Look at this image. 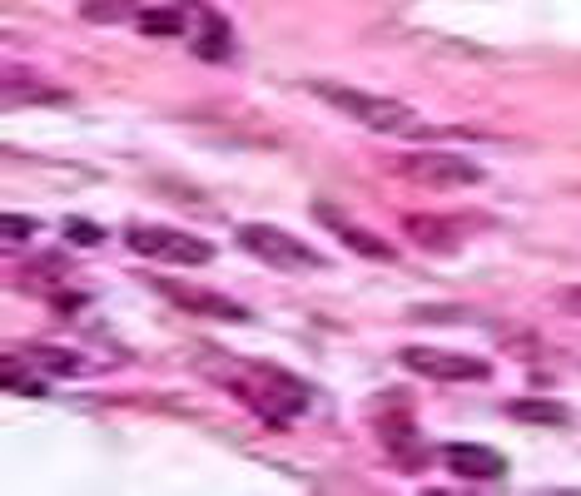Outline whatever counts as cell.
<instances>
[{
	"mask_svg": "<svg viewBox=\"0 0 581 496\" xmlns=\"http://www.w3.org/2000/svg\"><path fill=\"white\" fill-rule=\"evenodd\" d=\"M0 100L5 110H30V105H75V95L55 80H45L40 70H25V65H10L5 70V85H0Z\"/></svg>",
	"mask_w": 581,
	"mask_h": 496,
	"instance_id": "ba28073f",
	"label": "cell"
},
{
	"mask_svg": "<svg viewBox=\"0 0 581 496\" xmlns=\"http://www.w3.org/2000/svg\"><path fill=\"white\" fill-rule=\"evenodd\" d=\"M403 229H408V239H413V244L437 248V253H447V248L462 244L457 224H452V219H433V214H413V219H408Z\"/></svg>",
	"mask_w": 581,
	"mask_h": 496,
	"instance_id": "4fadbf2b",
	"label": "cell"
},
{
	"mask_svg": "<svg viewBox=\"0 0 581 496\" xmlns=\"http://www.w3.org/2000/svg\"><path fill=\"white\" fill-rule=\"evenodd\" d=\"M328 110H338V115H348V120L368 124V129H378V134H437L423 124V115L413 110V105H403V100H388V95H368V90H353V85H333V80H313L308 85Z\"/></svg>",
	"mask_w": 581,
	"mask_h": 496,
	"instance_id": "7a4b0ae2",
	"label": "cell"
},
{
	"mask_svg": "<svg viewBox=\"0 0 581 496\" xmlns=\"http://www.w3.org/2000/svg\"><path fill=\"white\" fill-rule=\"evenodd\" d=\"M313 214L343 239V244L353 248V253H363V258H378V263H393L398 258V248L388 244V239H378V234H368V229H358L353 219H343L338 209H328V204H313Z\"/></svg>",
	"mask_w": 581,
	"mask_h": 496,
	"instance_id": "30bf717a",
	"label": "cell"
},
{
	"mask_svg": "<svg viewBox=\"0 0 581 496\" xmlns=\"http://www.w3.org/2000/svg\"><path fill=\"white\" fill-rule=\"evenodd\" d=\"M388 169L413 179V184H428V189H462V184H477L482 169L452 149H418V154H388Z\"/></svg>",
	"mask_w": 581,
	"mask_h": 496,
	"instance_id": "3957f363",
	"label": "cell"
},
{
	"mask_svg": "<svg viewBox=\"0 0 581 496\" xmlns=\"http://www.w3.org/2000/svg\"><path fill=\"white\" fill-rule=\"evenodd\" d=\"M442 462L457 477H467V482H497L507 472V457L492 452V447H477V442H447L442 447Z\"/></svg>",
	"mask_w": 581,
	"mask_h": 496,
	"instance_id": "9c48e42d",
	"label": "cell"
},
{
	"mask_svg": "<svg viewBox=\"0 0 581 496\" xmlns=\"http://www.w3.org/2000/svg\"><path fill=\"white\" fill-rule=\"evenodd\" d=\"M125 244L145 258H159V263H209L214 258V244H204L184 229H159V224H135L125 234Z\"/></svg>",
	"mask_w": 581,
	"mask_h": 496,
	"instance_id": "5b68a950",
	"label": "cell"
},
{
	"mask_svg": "<svg viewBox=\"0 0 581 496\" xmlns=\"http://www.w3.org/2000/svg\"><path fill=\"white\" fill-rule=\"evenodd\" d=\"M15 358H20V363H30L40 377H50V372H55V377H75V372L90 368L85 358H75V353H65V348H50V343H25Z\"/></svg>",
	"mask_w": 581,
	"mask_h": 496,
	"instance_id": "8fae6325",
	"label": "cell"
},
{
	"mask_svg": "<svg viewBox=\"0 0 581 496\" xmlns=\"http://www.w3.org/2000/svg\"><path fill=\"white\" fill-rule=\"evenodd\" d=\"M140 0H85V15L90 20H120V15H135Z\"/></svg>",
	"mask_w": 581,
	"mask_h": 496,
	"instance_id": "9a60e30c",
	"label": "cell"
},
{
	"mask_svg": "<svg viewBox=\"0 0 581 496\" xmlns=\"http://www.w3.org/2000/svg\"><path fill=\"white\" fill-rule=\"evenodd\" d=\"M209 372H219L224 387L239 402H249L269 427H289L293 417L308 407V387L279 368H264V363H254V368L249 363H209Z\"/></svg>",
	"mask_w": 581,
	"mask_h": 496,
	"instance_id": "6da1fadb",
	"label": "cell"
},
{
	"mask_svg": "<svg viewBox=\"0 0 581 496\" xmlns=\"http://www.w3.org/2000/svg\"><path fill=\"white\" fill-rule=\"evenodd\" d=\"M239 248H249L259 263H269V268H323V253L318 248H308L303 239H293L289 229H274V224H244L239 229Z\"/></svg>",
	"mask_w": 581,
	"mask_h": 496,
	"instance_id": "277c9868",
	"label": "cell"
},
{
	"mask_svg": "<svg viewBox=\"0 0 581 496\" xmlns=\"http://www.w3.org/2000/svg\"><path fill=\"white\" fill-rule=\"evenodd\" d=\"M154 293H164L174 308L184 313H199V318H219V323H249V308H239L234 298L214 293V288H199V283H184V278H149Z\"/></svg>",
	"mask_w": 581,
	"mask_h": 496,
	"instance_id": "8992f818",
	"label": "cell"
},
{
	"mask_svg": "<svg viewBox=\"0 0 581 496\" xmlns=\"http://www.w3.org/2000/svg\"><path fill=\"white\" fill-rule=\"evenodd\" d=\"M145 35H184V5H154L135 15Z\"/></svg>",
	"mask_w": 581,
	"mask_h": 496,
	"instance_id": "5bb4252c",
	"label": "cell"
},
{
	"mask_svg": "<svg viewBox=\"0 0 581 496\" xmlns=\"http://www.w3.org/2000/svg\"><path fill=\"white\" fill-rule=\"evenodd\" d=\"M65 239H70V244H80V248H90V244H100V239H105V229H95L90 219H70V224H65Z\"/></svg>",
	"mask_w": 581,
	"mask_h": 496,
	"instance_id": "2e32d148",
	"label": "cell"
},
{
	"mask_svg": "<svg viewBox=\"0 0 581 496\" xmlns=\"http://www.w3.org/2000/svg\"><path fill=\"white\" fill-rule=\"evenodd\" d=\"M557 303H562L567 313H577V318H581V283H572V288H562V293H557Z\"/></svg>",
	"mask_w": 581,
	"mask_h": 496,
	"instance_id": "ac0fdd59",
	"label": "cell"
},
{
	"mask_svg": "<svg viewBox=\"0 0 581 496\" xmlns=\"http://www.w3.org/2000/svg\"><path fill=\"white\" fill-rule=\"evenodd\" d=\"M398 363L418 377H433V382H482L492 372L482 358H467V353H452V348H403Z\"/></svg>",
	"mask_w": 581,
	"mask_h": 496,
	"instance_id": "52a82bcc",
	"label": "cell"
},
{
	"mask_svg": "<svg viewBox=\"0 0 581 496\" xmlns=\"http://www.w3.org/2000/svg\"><path fill=\"white\" fill-rule=\"evenodd\" d=\"M507 417L532 422V427H567L572 422V407L567 402H552V397H517V402H507Z\"/></svg>",
	"mask_w": 581,
	"mask_h": 496,
	"instance_id": "7c38bea8",
	"label": "cell"
},
{
	"mask_svg": "<svg viewBox=\"0 0 581 496\" xmlns=\"http://www.w3.org/2000/svg\"><path fill=\"white\" fill-rule=\"evenodd\" d=\"M0 229H5V244H15V239H30V234H35V219H25V214H5Z\"/></svg>",
	"mask_w": 581,
	"mask_h": 496,
	"instance_id": "e0dca14e",
	"label": "cell"
}]
</instances>
